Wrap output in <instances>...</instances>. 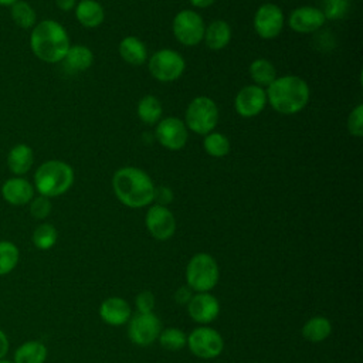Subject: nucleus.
Listing matches in <instances>:
<instances>
[{
  "instance_id": "1",
  "label": "nucleus",
  "mask_w": 363,
  "mask_h": 363,
  "mask_svg": "<svg viewBox=\"0 0 363 363\" xmlns=\"http://www.w3.org/2000/svg\"><path fill=\"white\" fill-rule=\"evenodd\" d=\"M155 187L150 176L135 166L121 167L112 176V190L116 199L129 208H143L152 204Z\"/></svg>"
},
{
  "instance_id": "2",
  "label": "nucleus",
  "mask_w": 363,
  "mask_h": 363,
  "mask_svg": "<svg viewBox=\"0 0 363 363\" xmlns=\"http://www.w3.org/2000/svg\"><path fill=\"white\" fill-rule=\"evenodd\" d=\"M30 50L43 62H62L68 48L71 47L69 35L65 27L51 18L38 21L30 30Z\"/></svg>"
},
{
  "instance_id": "3",
  "label": "nucleus",
  "mask_w": 363,
  "mask_h": 363,
  "mask_svg": "<svg viewBox=\"0 0 363 363\" xmlns=\"http://www.w3.org/2000/svg\"><path fill=\"white\" fill-rule=\"evenodd\" d=\"M267 104L282 115H295L303 111L311 98L308 82L298 75L277 77L265 89Z\"/></svg>"
},
{
  "instance_id": "4",
  "label": "nucleus",
  "mask_w": 363,
  "mask_h": 363,
  "mask_svg": "<svg viewBox=\"0 0 363 363\" xmlns=\"http://www.w3.org/2000/svg\"><path fill=\"white\" fill-rule=\"evenodd\" d=\"M74 169L60 159H50L38 164L34 172L33 186L40 196L54 199L65 194L74 184Z\"/></svg>"
},
{
  "instance_id": "5",
  "label": "nucleus",
  "mask_w": 363,
  "mask_h": 363,
  "mask_svg": "<svg viewBox=\"0 0 363 363\" xmlns=\"http://www.w3.org/2000/svg\"><path fill=\"white\" fill-rule=\"evenodd\" d=\"M220 268L213 255L194 254L186 265V285L193 292H210L218 282Z\"/></svg>"
},
{
  "instance_id": "6",
  "label": "nucleus",
  "mask_w": 363,
  "mask_h": 363,
  "mask_svg": "<svg viewBox=\"0 0 363 363\" xmlns=\"http://www.w3.org/2000/svg\"><path fill=\"white\" fill-rule=\"evenodd\" d=\"M183 122L187 130L204 136L216 129L218 122V108L210 96L199 95L189 102Z\"/></svg>"
},
{
  "instance_id": "7",
  "label": "nucleus",
  "mask_w": 363,
  "mask_h": 363,
  "mask_svg": "<svg viewBox=\"0 0 363 363\" xmlns=\"http://www.w3.org/2000/svg\"><path fill=\"white\" fill-rule=\"evenodd\" d=\"M147 69L156 81L172 82L183 75L186 69V61L177 51L172 48H162L149 57Z\"/></svg>"
},
{
  "instance_id": "8",
  "label": "nucleus",
  "mask_w": 363,
  "mask_h": 363,
  "mask_svg": "<svg viewBox=\"0 0 363 363\" xmlns=\"http://www.w3.org/2000/svg\"><path fill=\"white\" fill-rule=\"evenodd\" d=\"M204 30H206V24L203 17L191 9L180 10L173 17V21H172L173 35L180 44L186 47H194L200 44L204 37Z\"/></svg>"
},
{
  "instance_id": "9",
  "label": "nucleus",
  "mask_w": 363,
  "mask_h": 363,
  "mask_svg": "<svg viewBox=\"0 0 363 363\" xmlns=\"http://www.w3.org/2000/svg\"><path fill=\"white\" fill-rule=\"evenodd\" d=\"M190 352L204 360L218 357L224 350V339L218 330L210 326H199L187 336V345Z\"/></svg>"
},
{
  "instance_id": "10",
  "label": "nucleus",
  "mask_w": 363,
  "mask_h": 363,
  "mask_svg": "<svg viewBox=\"0 0 363 363\" xmlns=\"http://www.w3.org/2000/svg\"><path fill=\"white\" fill-rule=\"evenodd\" d=\"M162 322L155 312L135 313L128 320V337L133 345L150 346L155 343L162 330Z\"/></svg>"
},
{
  "instance_id": "11",
  "label": "nucleus",
  "mask_w": 363,
  "mask_h": 363,
  "mask_svg": "<svg viewBox=\"0 0 363 363\" xmlns=\"http://www.w3.org/2000/svg\"><path fill=\"white\" fill-rule=\"evenodd\" d=\"M285 24V16L279 6L274 3H264L261 4L252 18V26L258 37L262 40H272L277 38Z\"/></svg>"
},
{
  "instance_id": "12",
  "label": "nucleus",
  "mask_w": 363,
  "mask_h": 363,
  "mask_svg": "<svg viewBox=\"0 0 363 363\" xmlns=\"http://www.w3.org/2000/svg\"><path fill=\"white\" fill-rule=\"evenodd\" d=\"M155 136L164 149L180 150L187 143L189 130L180 118L166 116L156 123Z\"/></svg>"
},
{
  "instance_id": "13",
  "label": "nucleus",
  "mask_w": 363,
  "mask_h": 363,
  "mask_svg": "<svg viewBox=\"0 0 363 363\" xmlns=\"http://www.w3.org/2000/svg\"><path fill=\"white\" fill-rule=\"evenodd\" d=\"M145 225L155 240L166 241L176 231V218L167 206L152 204L146 211Z\"/></svg>"
},
{
  "instance_id": "14",
  "label": "nucleus",
  "mask_w": 363,
  "mask_h": 363,
  "mask_svg": "<svg viewBox=\"0 0 363 363\" xmlns=\"http://www.w3.org/2000/svg\"><path fill=\"white\" fill-rule=\"evenodd\" d=\"M267 105L265 88L258 85L242 86L234 98V109L242 118H254L259 115Z\"/></svg>"
},
{
  "instance_id": "15",
  "label": "nucleus",
  "mask_w": 363,
  "mask_h": 363,
  "mask_svg": "<svg viewBox=\"0 0 363 363\" xmlns=\"http://www.w3.org/2000/svg\"><path fill=\"white\" fill-rule=\"evenodd\" d=\"M326 23L320 9L313 6H299L294 9L288 17V26L299 34H311L318 31Z\"/></svg>"
},
{
  "instance_id": "16",
  "label": "nucleus",
  "mask_w": 363,
  "mask_h": 363,
  "mask_svg": "<svg viewBox=\"0 0 363 363\" xmlns=\"http://www.w3.org/2000/svg\"><path fill=\"white\" fill-rule=\"evenodd\" d=\"M0 196L7 204L21 207L27 206L33 200L35 196V189L33 182L24 176H11L1 183Z\"/></svg>"
},
{
  "instance_id": "17",
  "label": "nucleus",
  "mask_w": 363,
  "mask_h": 363,
  "mask_svg": "<svg viewBox=\"0 0 363 363\" xmlns=\"http://www.w3.org/2000/svg\"><path fill=\"white\" fill-rule=\"evenodd\" d=\"M186 308L189 316L201 325L211 323L220 315V302L210 292H194Z\"/></svg>"
},
{
  "instance_id": "18",
  "label": "nucleus",
  "mask_w": 363,
  "mask_h": 363,
  "mask_svg": "<svg viewBox=\"0 0 363 363\" xmlns=\"http://www.w3.org/2000/svg\"><path fill=\"white\" fill-rule=\"evenodd\" d=\"M99 318L111 326H122L132 316V309L128 301L121 296H109L99 305Z\"/></svg>"
},
{
  "instance_id": "19",
  "label": "nucleus",
  "mask_w": 363,
  "mask_h": 363,
  "mask_svg": "<svg viewBox=\"0 0 363 363\" xmlns=\"http://www.w3.org/2000/svg\"><path fill=\"white\" fill-rule=\"evenodd\" d=\"M7 169L13 176H26L34 164V150L27 143H16L7 153Z\"/></svg>"
},
{
  "instance_id": "20",
  "label": "nucleus",
  "mask_w": 363,
  "mask_h": 363,
  "mask_svg": "<svg viewBox=\"0 0 363 363\" xmlns=\"http://www.w3.org/2000/svg\"><path fill=\"white\" fill-rule=\"evenodd\" d=\"M74 14L77 21L85 28H96L105 20V10L96 0H79L75 4Z\"/></svg>"
},
{
  "instance_id": "21",
  "label": "nucleus",
  "mask_w": 363,
  "mask_h": 363,
  "mask_svg": "<svg viewBox=\"0 0 363 363\" xmlns=\"http://www.w3.org/2000/svg\"><path fill=\"white\" fill-rule=\"evenodd\" d=\"M121 58L129 65H143L147 60V48L145 43L136 35H126L121 40L118 45Z\"/></svg>"
},
{
  "instance_id": "22",
  "label": "nucleus",
  "mask_w": 363,
  "mask_h": 363,
  "mask_svg": "<svg viewBox=\"0 0 363 363\" xmlns=\"http://www.w3.org/2000/svg\"><path fill=\"white\" fill-rule=\"evenodd\" d=\"M231 26L224 20H214L206 26L203 41L211 51H220L231 41Z\"/></svg>"
},
{
  "instance_id": "23",
  "label": "nucleus",
  "mask_w": 363,
  "mask_h": 363,
  "mask_svg": "<svg viewBox=\"0 0 363 363\" xmlns=\"http://www.w3.org/2000/svg\"><path fill=\"white\" fill-rule=\"evenodd\" d=\"M48 356L47 346L40 340H27L13 353V363H44Z\"/></svg>"
},
{
  "instance_id": "24",
  "label": "nucleus",
  "mask_w": 363,
  "mask_h": 363,
  "mask_svg": "<svg viewBox=\"0 0 363 363\" xmlns=\"http://www.w3.org/2000/svg\"><path fill=\"white\" fill-rule=\"evenodd\" d=\"M302 337L311 343H320L326 340L332 333V323L325 316H312L309 318L302 329H301Z\"/></svg>"
},
{
  "instance_id": "25",
  "label": "nucleus",
  "mask_w": 363,
  "mask_h": 363,
  "mask_svg": "<svg viewBox=\"0 0 363 363\" xmlns=\"http://www.w3.org/2000/svg\"><path fill=\"white\" fill-rule=\"evenodd\" d=\"M65 65L75 72H81L88 69L92 62H94V52L89 47L82 45V44H75L71 45L62 60Z\"/></svg>"
},
{
  "instance_id": "26",
  "label": "nucleus",
  "mask_w": 363,
  "mask_h": 363,
  "mask_svg": "<svg viewBox=\"0 0 363 363\" xmlns=\"http://www.w3.org/2000/svg\"><path fill=\"white\" fill-rule=\"evenodd\" d=\"M248 72L254 85L261 88H267L277 78V69L274 64L267 58H255L250 64Z\"/></svg>"
},
{
  "instance_id": "27",
  "label": "nucleus",
  "mask_w": 363,
  "mask_h": 363,
  "mask_svg": "<svg viewBox=\"0 0 363 363\" xmlns=\"http://www.w3.org/2000/svg\"><path fill=\"white\" fill-rule=\"evenodd\" d=\"M136 113L143 123L156 125L162 119V102L155 95H145L138 102Z\"/></svg>"
},
{
  "instance_id": "28",
  "label": "nucleus",
  "mask_w": 363,
  "mask_h": 363,
  "mask_svg": "<svg viewBox=\"0 0 363 363\" xmlns=\"http://www.w3.org/2000/svg\"><path fill=\"white\" fill-rule=\"evenodd\" d=\"M9 9H10V17L13 23L23 30H31L38 23L37 11L26 0H18Z\"/></svg>"
},
{
  "instance_id": "29",
  "label": "nucleus",
  "mask_w": 363,
  "mask_h": 363,
  "mask_svg": "<svg viewBox=\"0 0 363 363\" xmlns=\"http://www.w3.org/2000/svg\"><path fill=\"white\" fill-rule=\"evenodd\" d=\"M58 240V231L57 228L50 223H41L38 224L31 235V241L34 247L40 251H47L55 245Z\"/></svg>"
},
{
  "instance_id": "30",
  "label": "nucleus",
  "mask_w": 363,
  "mask_h": 363,
  "mask_svg": "<svg viewBox=\"0 0 363 363\" xmlns=\"http://www.w3.org/2000/svg\"><path fill=\"white\" fill-rule=\"evenodd\" d=\"M203 147H204L206 153L211 157H224L230 153L231 146H230V140L225 135L213 130V132L204 135Z\"/></svg>"
},
{
  "instance_id": "31",
  "label": "nucleus",
  "mask_w": 363,
  "mask_h": 363,
  "mask_svg": "<svg viewBox=\"0 0 363 363\" xmlns=\"http://www.w3.org/2000/svg\"><path fill=\"white\" fill-rule=\"evenodd\" d=\"M20 250L13 241L0 240V277L9 275L18 264Z\"/></svg>"
},
{
  "instance_id": "32",
  "label": "nucleus",
  "mask_w": 363,
  "mask_h": 363,
  "mask_svg": "<svg viewBox=\"0 0 363 363\" xmlns=\"http://www.w3.org/2000/svg\"><path fill=\"white\" fill-rule=\"evenodd\" d=\"M160 346L169 352H177L187 345V336L179 328H164L157 337Z\"/></svg>"
},
{
  "instance_id": "33",
  "label": "nucleus",
  "mask_w": 363,
  "mask_h": 363,
  "mask_svg": "<svg viewBox=\"0 0 363 363\" xmlns=\"http://www.w3.org/2000/svg\"><path fill=\"white\" fill-rule=\"evenodd\" d=\"M52 210V203L51 199L44 197V196H34L33 200L28 203V211L35 220H45Z\"/></svg>"
},
{
  "instance_id": "34",
  "label": "nucleus",
  "mask_w": 363,
  "mask_h": 363,
  "mask_svg": "<svg viewBox=\"0 0 363 363\" xmlns=\"http://www.w3.org/2000/svg\"><path fill=\"white\" fill-rule=\"evenodd\" d=\"M326 20H339L349 11V0H325L323 9H320Z\"/></svg>"
},
{
  "instance_id": "35",
  "label": "nucleus",
  "mask_w": 363,
  "mask_h": 363,
  "mask_svg": "<svg viewBox=\"0 0 363 363\" xmlns=\"http://www.w3.org/2000/svg\"><path fill=\"white\" fill-rule=\"evenodd\" d=\"M347 130L354 138L363 136V105L357 104L349 113L346 121Z\"/></svg>"
},
{
  "instance_id": "36",
  "label": "nucleus",
  "mask_w": 363,
  "mask_h": 363,
  "mask_svg": "<svg viewBox=\"0 0 363 363\" xmlns=\"http://www.w3.org/2000/svg\"><path fill=\"white\" fill-rule=\"evenodd\" d=\"M155 305H156V298L152 291H147V289L140 291L135 298V306L140 313L153 312Z\"/></svg>"
},
{
  "instance_id": "37",
  "label": "nucleus",
  "mask_w": 363,
  "mask_h": 363,
  "mask_svg": "<svg viewBox=\"0 0 363 363\" xmlns=\"http://www.w3.org/2000/svg\"><path fill=\"white\" fill-rule=\"evenodd\" d=\"M172 200H173V193H172V190L169 187H166V186L155 187L153 201H156V204L167 206L169 203H172Z\"/></svg>"
},
{
  "instance_id": "38",
  "label": "nucleus",
  "mask_w": 363,
  "mask_h": 363,
  "mask_svg": "<svg viewBox=\"0 0 363 363\" xmlns=\"http://www.w3.org/2000/svg\"><path fill=\"white\" fill-rule=\"evenodd\" d=\"M191 296H193V291H191L187 285L179 286V288L176 289L174 295H173L174 302H176L177 305H183V306H186V305L189 303V301L191 299Z\"/></svg>"
},
{
  "instance_id": "39",
  "label": "nucleus",
  "mask_w": 363,
  "mask_h": 363,
  "mask_svg": "<svg viewBox=\"0 0 363 363\" xmlns=\"http://www.w3.org/2000/svg\"><path fill=\"white\" fill-rule=\"evenodd\" d=\"M10 349V340L3 329H0V359H4Z\"/></svg>"
},
{
  "instance_id": "40",
  "label": "nucleus",
  "mask_w": 363,
  "mask_h": 363,
  "mask_svg": "<svg viewBox=\"0 0 363 363\" xmlns=\"http://www.w3.org/2000/svg\"><path fill=\"white\" fill-rule=\"evenodd\" d=\"M54 1L61 11H71L75 9V4H77V0H54Z\"/></svg>"
},
{
  "instance_id": "41",
  "label": "nucleus",
  "mask_w": 363,
  "mask_h": 363,
  "mask_svg": "<svg viewBox=\"0 0 363 363\" xmlns=\"http://www.w3.org/2000/svg\"><path fill=\"white\" fill-rule=\"evenodd\" d=\"M189 3L196 9H208L216 3V0H189Z\"/></svg>"
},
{
  "instance_id": "42",
  "label": "nucleus",
  "mask_w": 363,
  "mask_h": 363,
  "mask_svg": "<svg viewBox=\"0 0 363 363\" xmlns=\"http://www.w3.org/2000/svg\"><path fill=\"white\" fill-rule=\"evenodd\" d=\"M18 0H0V7H10Z\"/></svg>"
},
{
  "instance_id": "43",
  "label": "nucleus",
  "mask_w": 363,
  "mask_h": 363,
  "mask_svg": "<svg viewBox=\"0 0 363 363\" xmlns=\"http://www.w3.org/2000/svg\"><path fill=\"white\" fill-rule=\"evenodd\" d=\"M0 363H13V360H7V359L4 357V359H0Z\"/></svg>"
}]
</instances>
